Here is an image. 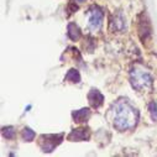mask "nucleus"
I'll return each instance as SVG.
<instances>
[{"mask_svg":"<svg viewBox=\"0 0 157 157\" xmlns=\"http://www.w3.org/2000/svg\"><path fill=\"white\" fill-rule=\"evenodd\" d=\"M114 111V126L117 130H129L134 128L137 123V113L128 103V100H121L115 104Z\"/></svg>","mask_w":157,"mask_h":157,"instance_id":"1","label":"nucleus"},{"mask_svg":"<svg viewBox=\"0 0 157 157\" xmlns=\"http://www.w3.org/2000/svg\"><path fill=\"white\" fill-rule=\"evenodd\" d=\"M131 84L137 90L148 89L152 84V79L150 74L146 71H142L140 68H135L131 71Z\"/></svg>","mask_w":157,"mask_h":157,"instance_id":"2","label":"nucleus"},{"mask_svg":"<svg viewBox=\"0 0 157 157\" xmlns=\"http://www.w3.org/2000/svg\"><path fill=\"white\" fill-rule=\"evenodd\" d=\"M137 32H139V37L142 41V44L146 45V42L150 41L151 35H152V29H151V24L150 20L147 17V15L145 13H142L139 16V22H137Z\"/></svg>","mask_w":157,"mask_h":157,"instance_id":"3","label":"nucleus"},{"mask_svg":"<svg viewBox=\"0 0 157 157\" xmlns=\"http://www.w3.org/2000/svg\"><path fill=\"white\" fill-rule=\"evenodd\" d=\"M103 11L98 6H93L89 10V26L94 30H99L103 24Z\"/></svg>","mask_w":157,"mask_h":157,"instance_id":"4","label":"nucleus"},{"mask_svg":"<svg viewBox=\"0 0 157 157\" xmlns=\"http://www.w3.org/2000/svg\"><path fill=\"white\" fill-rule=\"evenodd\" d=\"M88 100L90 103V105L93 108H100L103 105V101H104V97L101 95V93L99 90H90V93L88 94Z\"/></svg>","mask_w":157,"mask_h":157,"instance_id":"5","label":"nucleus"},{"mask_svg":"<svg viewBox=\"0 0 157 157\" xmlns=\"http://www.w3.org/2000/svg\"><path fill=\"white\" fill-rule=\"evenodd\" d=\"M69 140L73 141H82V140H87L89 139V130L88 129H78V130H73L71 132V135L68 136Z\"/></svg>","mask_w":157,"mask_h":157,"instance_id":"6","label":"nucleus"},{"mask_svg":"<svg viewBox=\"0 0 157 157\" xmlns=\"http://www.w3.org/2000/svg\"><path fill=\"white\" fill-rule=\"evenodd\" d=\"M89 116H90V110L87 109V108L73 113V119H74L75 123H84V121L88 120Z\"/></svg>","mask_w":157,"mask_h":157,"instance_id":"7","label":"nucleus"},{"mask_svg":"<svg viewBox=\"0 0 157 157\" xmlns=\"http://www.w3.org/2000/svg\"><path fill=\"white\" fill-rule=\"evenodd\" d=\"M68 37L71 38L72 41H77L78 38L81 37V30H79V27H78L75 24H73V22H71L68 25Z\"/></svg>","mask_w":157,"mask_h":157,"instance_id":"8","label":"nucleus"},{"mask_svg":"<svg viewBox=\"0 0 157 157\" xmlns=\"http://www.w3.org/2000/svg\"><path fill=\"white\" fill-rule=\"evenodd\" d=\"M66 79L69 81V82H72V83H79L81 75H79V73H78V71L71 69V71L68 72V74L66 75Z\"/></svg>","mask_w":157,"mask_h":157,"instance_id":"9","label":"nucleus"},{"mask_svg":"<svg viewBox=\"0 0 157 157\" xmlns=\"http://www.w3.org/2000/svg\"><path fill=\"white\" fill-rule=\"evenodd\" d=\"M115 26V30L119 31V30H123L125 27V22H124V19L121 17V15H117L114 20H111V26Z\"/></svg>","mask_w":157,"mask_h":157,"instance_id":"10","label":"nucleus"},{"mask_svg":"<svg viewBox=\"0 0 157 157\" xmlns=\"http://www.w3.org/2000/svg\"><path fill=\"white\" fill-rule=\"evenodd\" d=\"M35 135L36 134L31 129H29V128H25L24 131H22V137H24L25 141H32L35 139Z\"/></svg>","mask_w":157,"mask_h":157,"instance_id":"11","label":"nucleus"},{"mask_svg":"<svg viewBox=\"0 0 157 157\" xmlns=\"http://www.w3.org/2000/svg\"><path fill=\"white\" fill-rule=\"evenodd\" d=\"M3 135L5 139L8 140H11L14 139L15 136V131H14V128L13 126H8V128H3Z\"/></svg>","mask_w":157,"mask_h":157,"instance_id":"12","label":"nucleus"},{"mask_svg":"<svg viewBox=\"0 0 157 157\" xmlns=\"http://www.w3.org/2000/svg\"><path fill=\"white\" fill-rule=\"evenodd\" d=\"M150 111H151V115L153 119H157V101H152L150 104Z\"/></svg>","mask_w":157,"mask_h":157,"instance_id":"13","label":"nucleus"},{"mask_svg":"<svg viewBox=\"0 0 157 157\" xmlns=\"http://www.w3.org/2000/svg\"><path fill=\"white\" fill-rule=\"evenodd\" d=\"M69 14H72V13H74L77 9H78V6L77 5H73V3H69Z\"/></svg>","mask_w":157,"mask_h":157,"instance_id":"14","label":"nucleus"},{"mask_svg":"<svg viewBox=\"0 0 157 157\" xmlns=\"http://www.w3.org/2000/svg\"><path fill=\"white\" fill-rule=\"evenodd\" d=\"M86 0H77V3H84Z\"/></svg>","mask_w":157,"mask_h":157,"instance_id":"15","label":"nucleus"}]
</instances>
